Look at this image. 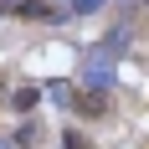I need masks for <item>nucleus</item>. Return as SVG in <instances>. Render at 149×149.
Listing matches in <instances>:
<instances>
[{"label":"nucleus","instance_id":"1","mask_svg":"<svg viewBox=\"0 0 149 149\" xmlns=\"http://www.w3.org/2000/svg\"><path fill=\"white\" fill-rule=\"evenodd\" d=\"M113 82H118L113 52H108V46H93L88 62H82V88H88V93H113Z\"/></svg>","mask_w":149,"mask_h":149},{"label":"nucleus","instance_id":"2","mask_svg":"<svg viewBox=\"0 0 149 149\" xmlns=\"http://www.w3.org/2000/svg\"><path fill=\"white\" fill-rule=\"evenodd\" d=\"M46 93H52V103H62V108L72 103V88H67V82H52V88H46Z\"/></svg>","mask_w":149,"mask_h":149},{"label":"nucleus","instance_id":"3","mask_svg":"<svg viewBox=\"0 0 149 149\" xmlns=\"http://www.w3.org/2000/svg\"><path fill=\"white\" fill-rule=\"evenodd\" d=\"M93 10H103V0H72V15H93Z\"/></svg>","mask_w":149,"mask_h":149},{"label":"nucleus","instance_id":"4","mask_svg":"<svg viewBox=\"0 0 149 149\" xmlns=\"http://www.w3.org/2000/svg\"><path fill=\"white\" fill-rule=\"evenodd\" d=\"M10 103H15V108H21V113H26V108H31V103H36V88H21V93H15V98H10Z\"/></svg>","mask_w":149,"mask_h":149},{"label":"nucleus","instance_id":"5","mask_svg":"<svg viewBox=\"0 0 149 149\" xmlns=\"http://www.w3.org/2000/svg\"><path fill=\"white\" fill-rule=\"evenodd\" d=\"M0 149H10V144H5V139H0Z\"/></svg>","mask_w":149,"mask_h":149}]
</instances>
